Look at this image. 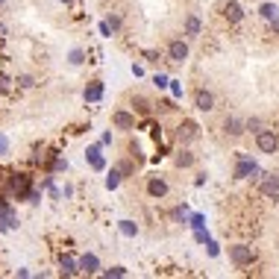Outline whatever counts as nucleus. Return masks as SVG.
<instances>
[{
    "instance_id": "1",
    "label": "nucleus",
    "mask_w": 279,
    "mask_h": 279,
    "mask_svg": "<svg viewBox=\"0 0 279 279\" xmlns=\"http://www.w3.org/2000/svg\"><path fill=\"white\" fill-rule=\"evenodd\" d=\"M256 147H259V153H276L279 135L273 129H259V132H256Z\"/></svg>"
},
{
    "instance_id": "2",
    "label": "nucleus",
    "mask_w": 279,
    "mask_h": 279,
    "mask_svg": "<svg viewBox=\"0 0 279 279\" xmlns=\"http://www.w3.org/2000/svg\"><path fill=\"white\" fill-rule=\"evenodd\" d=\"M229 259L238 264V267H244V264H253V259H256V250L247 244H235L229 247Z\"/></svg>"
},
{
    "instance_id": "3",
    "label": "nucleus",
    "mask_w": 279,
    "mask_h": 279,
    "mask_svg": "<svg viewBox=\"0 0 279 279\" xmlns=\"http://www.w3.org/2000/svg\"><path fill=\"white\" fill-rule=\"evenodd\" d=\"M197 135H200V126H197L194 121H182V123H179V129H176V138H179V144H191Z\"/></svg>"
},
{
    "instance_id": "4",
    "label": "nucleus",
    "mask_w": 279,
    "mask_h": 279,
    "mask_svg": "<svg viewBox=\"0 0 279 279\" xmlns=\"http://www.w3.org/2000/svg\"><path fill=\"white\" fill-rule=\"evenodd\" d=\"M168 56H171V62H185V59H188V44H185L182 38H174V41L168 44Z\"/></svg>"
},
{
    "instance_id": "5",
    "label": "nucleus",
    "mask_w": 279,
    "mask_h": 279,
    "mask_svg": "<svg viewBox=\"0 0 279 279\" xmlns=\"http://www.w3.org/2000/svg\"><path fill=\"white\" fill-rule=\"evenodd\" d=\"M256 174H259V168H256L253 159H247V156L238 159V168H235V176H238V179H247V176H256Z\"/></svg>"
},
{
    "instance_id": "6",
    "label": "nucleus",
    "mask_w": 279,
    "mask_h": 279,
    "mask_svg": "<svg viewBox=\"0 0 279 279\" xmlns=\"http://www.w3.org/2000/svg\"><path fill=\"white\" fill-rule=\"evenodd\" d=\"M194 106H197L200 112H212V109H215V94H212V91H203V88H200V91L194 94Z\"/></svg>"
},
{
    "instance_id": "7",
    "label": "nucleus",
    "mask_w": 279,
    "mask_h": 279,
    "mask_svg": "<svg viewBox=\"0 0 279 279\" xmlns=\"http://www.w3.org/2000/svg\"><path fill=\"white\" fill-rule=\"evenodd\" d=\"M262 194L264 197H270V200H279V176H264V182H262Z\"/></svg>"
},
{
    "instance_id": "8",
    "label": "nucleus",
    "mask_w": 279,
    "mask_h": 279,
    "mask_svg": "<svg viewBox=\"0 0 279 279\" xmlns=\"http://www.w3.org/2000/svg\"><path fill=\"white\" fill-rule=\"evenodd\" d=\"M97 270H100L97 256H94V253H86V256L80 259V273H88V276H91V273H97Z\"/></svg>"
},
{
    "instance_id": "9",
    "label": "nucleus",
    "mask_w": 279,
    "mask_h": 279,
    "mask_svg": "<svg viewBox=\"0 0 279 279\" xmlns=\"http://www.w3.org/2000/svg\"><path fill=\"white\" fill-rule=\"evenodd\" d=\"M86 159L91 162V168H94V171H103V168H106V159L100 156V144L88 147V150H86Z\"/></svg>"
},
{
    "instance_id": "10",
    "label": "nucleus",
    "mask_w": 279,
    "mask_h": 279,
    "mask_svg": "<svg viewBox=\"0 0 279 279\" xmlns=\"http://www.w3.org/2000/svg\"><path fill=\"white\" fill-rule=\"evenodd\" d=\"M224 15H227V21H229V24H238V21L244 18V12H241V3L229 0L227 6H224Z\"/></svg>"
},
{
    "instance_id": "11",
    "label": "nucleus",
    "mask_w": 279,
    "mask_h": 279,
    "mask_svg": "<svg viewBox=\"0 0 279 279\" xmlns=\"http://www.w3.org/2000/svg\"><path fill=\"white\" fill-rule=\"evenodd\" d=\"M112 121H115L118 129H132V126H135V118H132L129 112H115V115H112Z\"/></svg>"
},
{
    "instance_id": "12",
    "label": "nucleus",
    "mask_w": 279,
    "mask_h": 279,
    "mask_svg": "<svg viewBox=\"0 0 279 279\" xmlns=\"http://www.w3.org/2000/svg\"><path fill=\"white\" fill-rule=\"evenodd\" d=\"M147 191H150V197H165L168 194V182L165 179H150L147 182Z\"/></svg>"
},
{
    "instance_id": "13",
    "label": "nucleus",
    "mask_w": 279,
    "mask_h": 279,
    "mask_svg": "<svg viewBox=\"0 0 279 279\" xmlns=\"http://www.w3.org/2000/svg\"><path fill=\"white\" fill-rule=\"evenodd\" d=\"M83 97H86L88 103H97V100L103 97V83H91V86L86 88V94H83Z\"/></svg>"
},
{
    "instance_id": "14",
    "label": "nucleus",
    "mask_w": 279,
    "mask_h": 279,
    "mask_svg": "<svg viewBox=\"0 0 279 279\" xmlns=\"http://www.w3.org/2000/svg\"><path fill=\"white\" fill-rule=\"evenodd\" d=\"M185 35H188V38H197V35H200V18L197 15L185 18Z\"/></svg>"
},
{
    "instance_id": "15",
    "label": "nucleus",
    "mask_w": 279,
    "mask_h": 279,
    "mask_svg": "<svg viewBox=\"0 0 279 279\" xmlns=\"http://www.w3.org/2000/svg\"><path fill=\"white\" fill-rule=\"evenodd\" d=\"M244 121H238V118H227V123H224V129H227L229 135H241L244 132Z\"/></svg>"
},
{
    "instance_id": "16",
    "label": "nucleus",
    "mask_w": 279,
    "mask_h": 279,
    "mask_svg": "<svg viewBox=\"0 0 279 279\" xmlns=\"http://www.w3.org/2000/svg\"><path fill=\"white\" fill-rule=\"evenodd\" d=\"M121 171H112V174L106 176V188H109V191H115V188H118V185H121Z\"/></svg>"
},
{
    "instance_id": "17",
    "label": "nucleus",
    "mask_w": 279,
    "mask_h": 279,
    "mask_svg": "<svg viewBox=\"0 0 279 279\" xmlns=\"http://www.w3.org/2000/svg\"><path fill=\"white\" fill-rule=\"evenodd\" d=\"M62 273H65V276H74V273H80V262L62 259Z\"/></svg>"
},
{
    "instance_id": "18",
    "label": "nucleus",
    "mask_w": 279,
    "mask_h": 279,
    "mask_svg": "<svg viewBox=\"0 0 279 279\" xmlns=\"http://www.w3.org/2000/svg\"><path fill=\"white\" fill-rule=\"evenodd\" d=\"M121 232L126 238H135V235H138V227H135L132 221H121Z\"/></svg>"
},
{
    "instance_id": "19",
    "label": "nucleus",
    "mask_w": 279,
    "mask_h": 279,
    "mask_svg": "<svg viewBox=\"0 0 279 279\" xmlns=\"http://www.w3.org/2000/svg\"><path fill=\"white\" fill-rule=\"evenodd\" d=\"M259 12H262L264 18H270V21H273V18H276V6H273V3H264Z\"/></svg>"
},
{
    "instance_id": "20",
    "label": "nucleus",
    "mask_w": 279,
    "mask_h": 279,
    "mask_svg": "<svg viewBox=\"0 0 279 279\" xmlns=\"http://www.w3.org/2000/svg\"><path fill=\"white\" fill-rule=\"evenodd\" d=\"M191 162H194L191 153H179V156H176V165H179V168H188Z\"/></svg>"
},
{
    "instance_id": "21",
    "label": "nucleus",
    "mask_w": 279,
    "mask_h": 279,
    "mask_svg": "<svg viewBox=\"0 0 279 279\" xmlns=\"http://www.w3.org/2000/svg\"><path fill=\"white\" fill-rule=\"evenodd\" d=\"M103 276H126V267H109V270H103Z\"/></svg>"
},
{
    "instance_id": "22",
    "label": "nucleus",
    "mask_w": 279,
    "mask_h": 279,
    "mask_svg": "<svg viewBox=\"0 0 279 279\" xmlns=\"http://www.w3.org/2000/svg\"><path fill=\"white\" fill-rule=\"evenodd\" d=\"M153 83H156V88H168V86H171V80H168L165 74H156V77H153Z\"/></svg>"
},
{
    "instance_id": "23",
    "label": "nucleus",
    "mask_w": 279,
    "mask_h": 279,
    "mask_svg": "<svg viewBox=\"0 0 279 279\" xmlns=\"http://www.w3.org/2000/svg\"><path fill=\"white\" fill-rule=\"evenodd\" d=\"M71 65H83V50H71Z\"/></svg>"
},
{
    "instance_id": "24",
    "label": "nucleus",
    "mask_w": 279,
    "mask_h": 279,
    "mask_svg": "<svg viewBox=\"0 0 279 279\" xmlns=\"http://www.w3.org/2000/svg\"><path fill=\"white\" fill-rule=\"evenodd\" d=\"M6 153H9V138L0 135V156H6Z\"/></svg>"
},
{
    "instance_id": "25",
    "label": "nucleus",
    "mask_w": 279,
    "mask_h": 279,
    "mask_svg": "<svg viewBox=\"0 0 279 279\" xmlns=\"http://www.w3.org/2000/svg\"><path fill=\"white\" fill-rule=\"evenodd\" d=\"M247 123V129H253V132H259V126H262V121L259 118H253V121H244Z\"/></svg>"
},
{
    "instance_id": "26",
    "label": "nucleus",
    "mask_w": 279,
    "mask_h": 279,
    "mask_svg": "<svg viewBox=\"0 0 279 279\" xmlns=\"http://www.w3.org/2000/svg\"><path fill=\"white\" fill-rule=\"evenodd\" d=\"M191 227L194 229H203V215H191Z\"/></svg>"
},
{
    "instance_id": "27",
    "label": "nucleus",
    "mask_w": 279,
    "mask_h": 279,
    "mask_svg": "<svg viewBox=\"0 0 279 279\" xmlns=\"http://www.w3.org/2000/svg\"><path fill=\"white\" fill-rule=\"evenodd\" d=\"M18 83H21L24 88H30V86H33V77H27V74H24V77H18Z\"/></svg>"
},
{
    "instance_id": "28",
    "label": "nucleus",
    "mask_w": 279,
    "mask_h": 279,
    "mask_svg": "<svg viewBox=\"0 0 279 279\" xmlns=\"http://www.w3.org/2000/svg\"><path fill=\"white\" fill-rule=\"evenodd\" d=\"M171 91H174V97H182V86L174 83V80H171Z\"/></svg>"
},
{
    "instance_id": "29",
    "label": "nucleus",
    "mask_w": 279,
    "mask_h": 279,
    "mask_svg": "<svg viewBox=\"0 0 279 279\" xmlns=\"http://www.w3.org/2000/svg\"><path fill=\"white\" fill-rule=\"evenodd\" d=\"M194 238H197V241H200V244H203V241H209V235H206V232H203V229H197V235H194Z\"/></svg>"
},
{
    "instance_id": "30",
    "label": "nucleus",
    "mask_w": 279,
    "mask_h": 279,
    "mask_svg": "<svg viewBox=\"0 0 279 279\" xmlns=\"http://www.w3.org/2000/svg\"><path fill=\"white\" fill-rule=\"evenodd\" d=\"M9 212H12V209H9V206H6V203H3V200H0V218H6V215H9Z\"/></svg>"
},
{
    "instance_id": "31",
    "label": "nucleus",
    "mask_w": 279,
    "mask_h": 279,
    "mask_svg": "<svg viewBox=\"0 0 279 279\" xmlns=\"http://www.w3.org/2000/svg\"><path fill=\"white\" fill-rule=\"evenodd\" d=\"M273 30H276V33H279V21H276V18H273Z\"/></svg>"
},
{
    "instance_id": "32",
    "label": "nucleus",
    "mask_w": 279,
    "mask_h": 279,
    "mask_svg": "<svg viewBox=\"0 0 279 279\" xmlns=\"http://www.w3.org/2000/svg\"><path fill=\"white\" fill-rule=\"evenodd\" d=\"M62 3H71V0H62Z\"/></svg>"
},
{
    "instance_id": "33",
    "label": "nucleus",
    "mask_w": 279,
    "mask_h": 279,
    "mask_svg": "<svg viewBox=\"0 0 279 279\" xmlns=\"http://www.w3.org/2000/svg\"><path fill=\"white\" fill-rule=\"evenodd\" d=\"M0 3H3V0H0Z\"/></svg>"
}]
</instances>
